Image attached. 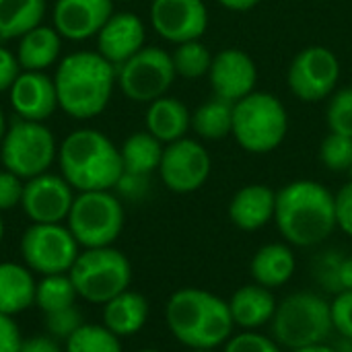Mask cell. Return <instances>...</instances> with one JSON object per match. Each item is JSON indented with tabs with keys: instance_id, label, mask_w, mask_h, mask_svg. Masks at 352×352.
I'll use <instances>...</instances> for the list:
<instances>
[{
	"instance_id": "30",
	"label": "cell",
	"mask_w": 352,
	"mask_h": 352,
	"mask_svg": "<svg viewBox=\"0 0 352 352\" xmlns=\"http://www.w3.org/2000/svg\"><path fill=\"white\" fill-rule=\"evenodd\" d=\"M171 60H173V68L177 76L196 80V78L208 76L212 54L206 47V43H202L200 39H192V41L177 43L175 50L171 52Z\"/></svg>"
},
{
	"instance_id": "13",
	"label": "cell",
	"mask_w": 352,
	"mask_h": 352,
	"mask_svg": "<svg viewBox=\"0 0 352 352\" xmlns=\"http://www.w3.org/2000/svg\"><path fill=\"white\" fill-rule=\"evenodd\" d=\"M210 169L212 161L204 144L186 136L165 144L159 175L171 192L192 194L208 182Z\"/></svg>"
},
{
	"instance_id": "17",
	"label": "cell",
	"mask_w": 352,
	"mask_h": 352,
	"mask_svg": "<svg viewBox=\"0 0 352 352\" xmlns=\"http://www.w3.org/2000/svg\"><path fill=\"white\" fill-rule=\"evenodd\" d=\"M111 14L113 0H56L52 8L54 29L70 41L95 37Z\"/></svg>"
},
{
	"instance_id": "4",
	"label": "cell",
	"mask_w": 352,
	"mask_h": 352,
	"mask_svg": "<svg viewBox=\"0 0 352 352\" xmlns=\"http://www.w3.org/2000/svg\"><path fill=\"white\" fill-rule=\"evenodd\" d=\"M62 177L78 192L116 188L124 173L120 148L99 130H74L58 146Z\"/></svg>"
},
{
	"instance_id": "3",
	"label": "cell",
	"mask_w": 352,
	"mask_h": 352,
	"mask_svg": "<svg viewBox=\"0 0 352 352\" xmlns=\"http://www.w3.org/2000/svg\"><path fill=\"white\" fill-rule=\"evenodd\" d=\"M116 82V66L99 52L68 54L54 74L58 107L74 120L95 118L107 107Z\"/></svg>"
},
{
	"instance_id": "50",
	"label": "cell",
	"mask_w": 352,
	"mask_h": 352,
	"mask_svg": "<svg viewBox=\"0 0 352 352\" xmlns=\"http://www.w3.org/2000/svg\"><path fill=\"white\" fill-rule=\"evenodd\" d=\"M190 352H214V351H190Z\"/></svg>"
},
{
	"instance_id": "43",
	"label": "cell",
	"mask_w": 352,
	"mask_h": 352,
	"mask_svg": "<svg viewBox=\"0 0 352 352\" xmlns=\"http://www.w3.org/2000/svg\"><path fill=\"white\" fill-rule=\"evenodd\" d=\"M19 72H21V66L16 62V56L10 50L0 47V93L12 87Z\"/></svg>"
},
{
	"instance_id": "32",
	"label": "cell",
	"mask_w": 352,
	"mask_h": 352,
	"mask_svg": "<svg viewBox=\"0 0 352 352\" xmlns=\"http://www.w3.org/2000/svg\"><path fill=\"white\" fill-rule=\"evenodd\" d=\"M66 352H122V342L105 326L82 324L66 340Z\"/></svg>"
},
{
	"instance_id": "49",
	"label": "cell",
	"mask_w": 352,
	"mask_h": 352,
	"mask_svg": "<svg viewBox=\"0 0 352 352\" xmlns=\"http://www.w3.org/2000/svg\"><path fill=\"white\" fill-rule=\"evenodd\" d=\"M140 352H159V351H155V349H144V351H140Z\"/></svg>"
},
{
	"instance_id": "23",
	"label": "cell",
	"mask_w": 352,
	"mask_h": 352,
	"mask_svg": "<svg viewBox=\"0 0 352 352\" xmlns=\"http://www.w3.org/2000/svg\"><path fill=\"white\" fill-rule=\"evenodd\" d=\"M297 268V260L293 250L287 243H266L262 245L250 264V272L256 285L266 289H278L287 285Z\"/></svg>"
},
{
	"instance_id": "31",
	"label": "cell",
	"mask_w": 352,
	"mask_h": 352,
	"mask_svg": "<svg viewBox=\"0 0 352 352\" xmlns=\"http://www.w3.org/2000/svg\"><path fill=\"white\" fill-rule=\"evenodd\" d=\"M78 293L70 280L68 274H50L43 276L41 283H37L35 289V305L43 311H56V309H64L74 305Z\"/></svg>"
},
{
	"instance_id": "2",
	"label": "cell",
	"mask_w": 352,
	"mask_h": 352,
	"mask_svg": "<svg viewBox=\"0 0 352 352\" xmlns=\"http://www.w3.org/2000/svg\"><path fill=\"white\" fill-rule=\"evenodd\" d=\"M165 322L177 342L190 351H214L233 336L229 303L204 289H179L165 307Z\"/></svg>"
},
{
	"instance_id": "6",
	"label": "cell",
	"mask_w": 352,
	"mask_h": 352,
	"mask_svg": "<svg viewBox=\"0 0 352 352\" xmlns=\"http://www.w3.org/2000/svg\"><path fill=\"white\" fill-rule=\"evenodd\" d=\"M272 338L289 351L324 344L332 334L330 303L316 293H293L285 297L272 318Z\"/></svg>"
},
{
	"instance_id": "5",
	"label": "cell",
	"mask_w": 352,
	"mask_h": 352,
	"mask_svg": "<svg viewBox=\"0 0 352 352\" xmlns=\"http://www.w3.org/2000/svg\"><path fill=\"white\" fill-rule=\"evenodd\" d=\"M289 132V113L285 103L264 91H254L233 105V132L237 144L252 155L276 151Z\"/></svg>"
},
{
	"instance_id": "40",
	"label": "cell",
	"mask_w": 352,
	"mask_h": 352,
	"mask_svg": "<svg viewBox=\"0 0 352 352\" xmlns=\"http://www.w3.org/2000/svg\"><path fill=\"white\" fill-rule=\"evenodd\" d=\"M334 202H336V227L352 237V182L344 184L334 194Z\"/></svg>"
},
{
	"instance_id": "21",
	"label": "cell",
	"mask_w": 352,
	"mask_h": 352,
	"mask_svg": "<svg viewBox=\"0 0 352 352\" xmlns=\"http://www.w3.org/2000/svg\"><path fill=\"white\" fill-rule=\"evenodd\" d=\"M235 326L243 330H258L272 322L276 311V297L262 285H245L237 289L227 301Z\"/></svg>"
},
{
	"instance_id": "41",
	"label": "cell",
	"mask_w": 352,
	"mask_h": 352,
	"mask_svg": "<svg viewBox=\"0 0 352 352\" xmlns=\"http://www.w3.org/2000/svg\"><path fill=\"white\" fill-rule=\"evenodd\" d=\"M116 190L128 200H140L148 192V175H136V173L124 171L116 184Z\"/></svg>"
},
{
	"instance_id": "29",
	"label": "cell",
	"mask_w": 352,
	"mask_h": 352,
	"mask_svg": "<svg viewBox=\"0 0 352 352\" xmlns=\"http://www.w3.org/2000/svg\"><path fill=\"white\" fill-rule=\"evenodd\" d=\"M233 105L212 97L192 113V130L204 140H223L233 132Z\"/></svg>"
},
{
	"instance_id": "34",
	"label": "cell",
	"mask_w": 352,
	"mask_h": 352,
	"mask_svg": "<svg viewBox=\"0 0 352 352\" xmlns=\"http://www.w3.org/2000/svg\"><path fill=\"white\" fill-rule=\"evenodd\" d=\"M326 122L330 132L352 138V87L332 93L326 109Z\"/></svg>"
},
{
	"instance_id": "48",
	"label": "cell",
	"mask_w": 352,
	"mask_h": 352,
	"mask_svg": "<svg viewBox=\"0 0 352 352\" xmlns=\"http://www.w3.org/2000/svg\"><path fill=\"white\" fill-rule=\"evenodd\" d=\"M2 237H4V223H2V217H0V243H2Z\"/></svg>"
},
{
	"instance_id": "46",
	"label": "cell",
	"mask_w": 352,
	"mask_h": 352,
	"mask_svg": "<svg viewBox=\"0 0 352 352\" xmlns=\"http://www.w3.org/2000/svg\"><path fill=\"white\" fill-rule=\"evenodd\" d=\"M291 352H338L336 349H332V346H328L326 342L324 344H314V346H305V349H297V351H291Z\"/></svg>"
},
{
	"instance_id": "44",
	"label": "cell",
	"mask_w": 352,
	"mask_h": 352,
	"mask_svg": "<svg viewBox=\"0 0 352 352\" xmlns=\"http://www.w3.org/2000/svg\"><path fill=\"white\" fill-rule=\"evenodd\" d=\"M19 352H62V349H60L58 340L52 336H33V338L21 342Z\"/></svg>"
},
{
	"instance_id": "47",
	"label": "cell",
	"mask_w": 352,
	"mask_h": 352,
	"mask_svg": "<svg viewBox=\"0 0 352 352\" xmlns=\"http://www.w3.org/2000/svg\"><path fill=\"white\" fill-rule=\"evenodd\" d=\"M4 132H6V122H4V113H2V109H0V140H2V136H4Z\"/></svg>"
},
{
	"instance_id": "11",
	"label": "cell",
	"mask_w": 352,
	"mask_h": 352,
	"mask_svg": "<svg viewBox=\"0 0 352 352\" xmlns=\"http://www.w3.org/2000/svg\"><path fill=\"white\" fill-rule=\"evenodd\" d=\"M78 241L60 223H33L21 237V256L29 270L43 276L70 272L78 258Z\"/></svg>"
},
{
	"instance_id": "18",
	"label": "cell",
	"mask_w": 352,
	"mask_h": 352,
	"mask_svg": "<svg viewBox=\"0 0 352 352\" xmlns=\"http://www.w3.org/2000/svg\"><path fill=\"white\" fill-rule=\"evenodd\" d=\"M8 93L10 105L21 120L43 122L58 107L54 76L39 70H21Z\"/></svg>"
},
{
	"instance_id": "25",
	"label": "cell",
	"mask_w": 352,
	"mask_h": 352,
	"mask_svg": "<svg viewBox=\"0 0 352 352\" xmlns=\"http://www.w3.org/2000/svg\"><path fill=\"white\" fill-rule=\"evenodd\" d=\"M148 320V301L134 291H124L103 305V326L116 336H132Z\"/></svg>"
},
{
	"instance_id": "7",
	"label": "cell",
	"mask_w": 352,
	"mask_h": 352,
	"mask_svg": "<svg viewBox=\"0 0 352 352\" xmlns=\"http://www.w3.org/2000/svg\"><path fill=\"white\" fill-rule=\"evenodd\" d=\"M68 276L78 297L89 303L105 305L120 293L128 291L132 283V266L128 258L111 245L91 248L78 254Z\"/></svg>"
},
{
	"instance_id": "39",
	"label": "cell",
	"mask_w": 352,
	"mask_h": 352,
	"mask_svg": "<svg viewBox=\"0 0 352 352\" xmlns=\"http://www.w3.org/2000/svg\"><path fill=\"white\" fill-rule=\"evenodd\" d=\"M23 179L14 173H10L8 169L0 171V212L2 210H10L14 206L21 204L23 198Z\"/></svg>"
},
{
	"instance_id": "1",
	"label": "cell",
	"mask_w": 352,
	"mask_h": 352,
	"mask_svg": "<svg viewBox=\"0 0 352 352\" xmlns=\"http://www.w3.org/2000/svg\"><path fill=\"white\" fill-rule=\"evenodd\" d=\"M274 223L287 243L316 248L336 231L334 194L320 182L295 179L276 192Z\"/></svg>"
},
{
	"instance_id": "19",
	"label": "cell",
	"mask_w": 352,
	"mask_h": 352,
	"mask_svg": "<svg viewBox=\"0 0 352 352\" xmlns=\"http://www.w3.org/2000/svg\"><path fill=\"white\" fill-rule=\"evenodd\" d=\"M95 37H97V52L118 68L120 64H124L144 47L146 29L138 14L113 12Z\"/></svg>"
},
{
	"instance_id": "12",
	"label": "cell",
	"mask_w": 352,
	"mask_h": 352,
	"mask_svg": "<svg viewBox=\"0 0 352 352\" xmlns=\"http://www.w3.org/2000/svg\"><path fill=\"white\" fill-rule=\"evenodd\" d=\"M340 80V60L326 45H307L293 60L287 70L291 93L303 103H318L330 99Z\"/></svg>"
},
{
	"instance_id": "33",
	"label": "cell",
	"mask_w": 352,
	"mask_h": 352,
	"mask_svg": "<svg viewBox=\"0 0 352 352\" xmlns=\"http://www.w3.org/2000/svg\"><path fill=\"white\" fill-rule=\"evenodd\" d=\"M320 161L328 171L344 173L352 169V138L330 132L320 146Z\"/></svg>"
},
{
	"instance_id": "9",
	"label": "cell",
	"mask_w": 352,
	"mask_h": 352,
	"mask_svg": "<svg viewBox=\"0 0 352 352\" xmlns=\"http://www.w3.org/2000/svg\"><path fill=\"white\" fill-rule=\"evenodd\" d=\"M56 157V138L52 130L43 126V122H29L19 118L6 128L0 140V159L4 169L25 182L47 173Z\"/></svg>"
},
{
	"instance_id": "37",
	"label": "cell",
	"mask_w": 352,
	"mask_h": 352,
	"mask_svg": "<svg viewBox=\"0 0 352 352\" xmlns=\"http://www.w3.org/2000/svg\"><path fill=\"white\" fill-rule=\"evenodd\" d=\"M330 314L334 330L352 342V291L336 293L334 301H330Z\"/></svg>"
},
{
	"instance_id": "20",
	"label": "cell",
	"mask_w": 352,
	"mask_h": 352,
	"mask_svg": "<svg viewBox=\"0 0 352 352\" xmlns=\"http://www.w3.org/2000/svg\"><path fill=\"white\" fill-rule=\"evenodd\" d=\"M276 192L264 184H250L237 190L229 202V219L241 231H258L274 221Z\"/></svg>"
},
{
	"instance_id": "22",
	"label": "cell",
	"mask_w": 352,
	"mask_h": 352,
	"mask_svg": "<svg viewBox=\"0 0 352 352\" xmlns=\"http://www.w3.org/2000/svg\"><path fill=\"white\" fill-rule=\"evenodd\" d=\"M190 128H192V111L179 99L163 95L148 103L146 132H151L163 144L186 138Z\"/></svg>"
},
{
	"instance_id": "28",
	"label": "cell",
	"mask_w": 352,
	"mask_h": 352,
	"mask_svg": "<svg viewBox=\"0 0 352 352\" xmlns=\"http://www.w3.org/2000/svg\"><path fill=\"white\" fill-rule=\"evenodd\" d=\"M45 0H0V39H19L41 25Z\"/></svg>"
},
{
	"instance_id": "14",
	"label": "cell",
	"mask_w": 352,
	"mask_h": 352,
	"mask_svg": "<svg viewBox=\"0 0 352 352\" xmlns=\"http://www.w3.org/2000/svg\"><path fill=\"white\" fill-rule=\"evenodd\" d=\"M151 25L173 45L202 39L208 29V8L202 0H153Z\"/></svg>"
},
{
	"instance_id": "8",
	"label": "cell",
	"mask_w": 352,
	"mask_h": 352,
	"mask_svg": "<svg viewBox=\"0 0 352 352\" xmlns=\"http://www.w3.org/2000/svg\"><path fill=\"white\" fill-rule=\"evenodd\" d=\"M66 221L80 248H107L124 229V206L109 190L78 192Z\"/></svg>"
},
{
	"instance_id": "10",
	"label": "cell",
	"mask_w": 352,
	"mask_h": 352,
	"mask_svg": "<svg viewBox=\"0 0 352 352\" xmlns=\"http://www.w3.org/2000/svg\"><path fill=\"white\" fill-rule=\"evenodd\" d=\"M175 76L171 54L155 45H144L116 68L118 87L134 103H151L167 95Z\"/></svg>"
},
{
	"instance_id": "24",
	"label": "cell",
	"mask_w": 352,
	"mask_h": 352,
	"mask_svg": "<svg viewBox=\"0 0 352 352\" xmlns=\"http://www.w3.org/2000/svg\"><path fill=\"white\" fill-rule=\"evenodd\" d=\"M62 52V35L52 27L37 25L35 29L27 31L19 37L16 47V62L21 70H39L45 72Z\"/></svg>"
},
{
	"instance_id": "45",
	"label": "cell",
	"mask_w": 352,
	"mask_h": 352,
	"mask_svg": "<svg viewBox=\"0 0 352 352\" xmlns=\"http://www.w3.org/2000/svg\"><path fill=\"white\" fill-rule=\"evenodd\" d=\"M223 8L227 10H233V12H245V10H252L256 8L262 0H217Z\"/></svg>"
},
{
	"instance_id": "38",
	"label": "cell",
	"mask_w": 352,
	"mask_h": 352,
	"mask_svg": "<svg viewBox=\"0 0 352 352\" xmlns=\"http://www.w3.org/2000/svg\"><path fill=\"white\" fill-rule=\"evenodd\" d=\"M322 283L334 293L352 291V256L340 258L326 266V270L322 272Z\"/></svg>"
},
{
	"instance_id": "27",
	"label": "cell",
	"mask_w": 352,
	"mask_h": 352,
	"mask_svg": "<svg viewBox=\"0 0 352 352\" xmlns=\"http://www.w3.org/2000/svg\"><path fill=\"white\" fill-rule=\"evenodd\" d=\"M163 148L165 144L157 140L151 132H134L124 140L120 148L124 171L136 175H151L153 171H159Z\"/></svg>"
},
{
	"instance_id": "15",
	"label": "cell",
	"mask_w": 352,
	"mask_h": 352,
	"mask_svg": "<svg viewBox=\"0 0 352 352\" xmlns=\"http://www.w3.org/2000/svg\"><path fill=\"white\" fill-rule=\"evenodd\" d=\"M72 202V186L62 175L41 173L23 186L21 208L33 223H62L68 219Z\"/></svg>"
},
{
	"instance_id": "16",
	"label": "cell",
	"mask_w": 352,
	"mask_h": 352,
	"mask_svg": "<svg viewBox=\"0 0 352 352\" xmlns=\"http://www.w3.org/2000/svg\"><path fill=\"white\" fill-rule=\"evenodd\" d=\"M208 80L212 87V97L237 103L256 91L258 66L248 52L227 47L212 56Z\"/></svg>"
},
{
	"instance_id": "26",
	"label": "cell",
	"mask_w": 352,
	"mask_h": 352,
	"mask_svg": "<svg viewBox=\"0 0 352 352\" xmlns=\"http://www.w3.org/2000/svg\"><path fill=\"white\" fill-rule=\"evenodd\" d=\"M35 289L29 268L14 262L0 264V314L12 318L35 305Z\"/></svg>"
},
{
	"instance_id": "36",
	"label": "cell",
	"mask_w": 352,
	"mask_h": 352,
	"mask_svg": "<svg viewBox=\"0 0 352 352\" xmlns=\"http://www.w3.org/2000/svg\"><path fill=\"white\" fill-rule=\"evenodd\" d=\"M223 352H283V346L264 334H258L256 330H245L241 334H233Z\"/></svg>"
},
{
	"instance_id": "35",
	"label": "cell",
	"mask_w": 352,
	"mask_h": 352,
	"mask_svg": "<svg viewBox=\"0 0 352 352\" xmlns=\"http://www.w3.org/2000/svg\"><path fill=\"white\" fill-rule=\"evenodd\" d=\"M43 316H45V330L56 340H68L82 326V316L74 305L56 309Z\"/></svg>"
},
{
	"instance_id": "42",
	"label": "cell",
	"mask_w": 352,
	"mask_h": 352,
	"mask_svg": "<svg viewBox=\"0 0 352 352\" xmlns=\"http://www.w3.org/2000/svg\"><path fill=\"white\" fill-rule=\"evenodd\" d=\"M21 332L19 326L12 322L10 316L0 314V352H19L21 351Z\"/></svg>"
}]
</instances>
